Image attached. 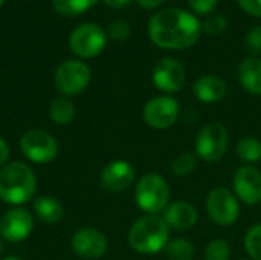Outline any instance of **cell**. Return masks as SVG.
Returning a JSON list of instances; mask_svg holds the SVG:
<instances>
[{
    "label": "cell",
    "mask_w": 261,
    "mask_h": 260,
    "mask_svg": "<svg viewBox=\"0 0 261 260\" xmlns=\"http://www.w3.org/2000/svg\"><path fill=\"white\" fill-rule=\"evenodd\" d=\"M148 35L158 48L187 49L200 38V23L188 11L168 8L151 17Z\"/></svg>",
    "instance_id": "obj_1"
},
{
    "label": "cell",
    "mask_w": 261,
    "mask_h": 260,
    "mask_svg": "<svg viewBox=\"0 0 261 260\" xmlns=\"http://www.w3.org/2000/svg\"><path fill=\"white\" fill-rule=\"evenodd\" d=\"M37 179L24 162H9L0 169V199L11 205H21L35 196Z\"/></svg>",
    "instance_id": "obj_2"
},
{
    "label": "cell",
    "mask_w": 261,
    "mask_h": 260,
    "mask_svg": "<svg viewBox=\"0 0 261 260\" xmlns=\"http://www.w3.org/2000/svg\"><path fill=\"white\" fill-rule=\"evenodd\" d=\"M170 238V227L158 215L139 218L128 231L130 247L141 254H156L162 251Z\"/></svg>",
    "instance_id": "obj_3"
},
{
    "label": "cell",
    "mask_w": 261,
    "mask_h": 260,
    "mask_svg": "<svg viewBox=\"0 0 261 260\" xmlns=\"http://www.w3.org/2000/svg\"><path fill=\"white\" fill-rule=\"evenodd\" d=\"M135 199L142 211L158 215L168 207L170 187L159 173H147L136 184Z\"/></svg>",
    "instance_id": "obj_4"
},
{
    "label": "cell",
    "mask_w": 261,
    "mask_h": 260,
    "mask_svg": "<svg viewBox=\"0 0 261 260\" xmlns=\"http://www.w3.org/2000/svg\"><path fill=\"white\" fill-rule=\"evenodd\" d=\"M229 143L226 127L219 121L205 124L196 138V155L205 162H217L226 153Z\"/></svg>",
    "instance_id": "obj_5"
},
{
    "label": "cell",
    "mask_w": 261,
    "mask_h": 260,
    "mask_svg": "<svg viewBox=\"0 0 261 260\" xmlns=\"http://www.w3.org/2000/svg\"><path fill=\"white\" fill-rule=\"evenodd\" d=\"M20 152L24 158L35 164H47L58 155L57 139L40 129L28 130L20 139Z\"/></svg>",
    "instance_id": "obj_6"
},
{
    "label": "cell",
    "mask_w": 261,
    "mask_h": 260,
    "mask_svg": "<svg viewBox=\"0 0 261 260\" xmlns=\"http://www.w3.org/2000/svg\"><path fill=\"white\" fill-rule=\"evenodd\" d=\"M107 41L106 31L95 23H84L73 29L69 38L72 52L81 58H93L104 49Z\"/></svg>",
    "instance_id": "obj_7"
},
{
    "label": "cell",
    "mask_w": 261,
    "mask_h": 260,
    "mask_svg": "<svg viewBox=\"0 0 261 260\" xmlns=\"http://www.w3.org/2000/svg\"><path fill=\"white\" fill-rule=\"evenodd\" d=\"M206 210L210 219L220 227H229L236 224L240 216L237 198L223 187H217L210 192L206 198Z\"/></svg>",
    "instance_id": "obj_8"
},
{
    "label": "cell",
    "mask_w": 261,
    "mask_h": 260,
    "mask_svg": "<svg viewBox=\"0 0 261 260\" xmlns=\"http://www.w3.org/2000/svg\"><path fill=\"white\" fill-rule=\"evenodd\" d=\"M90 83V69L81 60H67L57 67L55 86L64 95H78Z\"/></svg>",
    "instance_id": "obj_9"
},
{
    "label": "cell",
    "mask_w": 261,
    "mask_h": 260,
    "mask_svg": "<svg viewBox=\"0 0 261 260\" xmlns=\"http://www.w3.org/2000/svg\"><path fill=\"white\" fill-rule=\"evenodd\" d=\"M179 116V103L171 97H154L144 106V120L153 129H168Z\"/></svg>",
    "instance_id": "obj_10"
},
{
    "label": "cell",
    "mask_w": 261,
    "mask_h": 260,
    "mask_svg": "<svg viewBox=\"0 0 261 260\" xmlns=\"http://www.w3.org/2000/svg\"><path fill=\"white\" fill-rule=\"evenodd\" d=\"M34 230L32 215L20 207L8 210L0 219V236L8 242H23Z\"/></svg>",
    "instance_id": "obj_11"
},
{
    "label": "cell",
    "mask_w": 261,
    "mask_h": 260,
    "mask_svg": "<svg viewBox=\"0 0 261 260\" xmlns=\"http://www.w3.org/2000/svg\"><path fill=\"white\" fill-rule=\"evenodd\" d=\"M153 83L154 86L167 93L179 92L187 80L185 67L176 58H161L153 67Z\"/></svg>",
    "instance_id": "obj_12"
},
{
    "label": "cell",
    "mask_w": 261,
    "mask_h": 260,
    "mask_svg": "<svg viewBox=\"0 0 261 260\" xmlns=\"http://www.w3.org/2000/svg\"><path fill=\"white\" fill-rule=\"evenodd\" d=\"M72 250L76 256L86 260H96L107 251V238L96 228H80L73 233L70 241Z\"/></svg>",
    "instance_id": "obj_13"
},
{
    "label": "cell",
    "mask_w": 261,
    "mask_h": 260,
    "mask_svg": "<svg viewBox=\"0 0 261 260\" xmlns=\"http://www.w3.org/2000/svg\"><path fill=\"white\" fill-rule=\"evenodd\" d=\"M236 195L248 205H257L261 202V172L255 167H240L232 179Z\"/></svg>",
    "instance_id": "obj_14"
},
{
    "label": "cell",
    "mask_w": 261,
    "mask_h": 260,
    "mask_svg": "<svg viewBox=\"0 0 261 260\" xmlns=\"http://www.w3.org/2000/svg\"><path fill=\"white\" fill-rule=\"evenodd\" d=\"M136 178L135 167L124 159H115L109 162L101 172V185L113 193L127 190Z\"/></svg>",
    "instance_id": "obj_15"
},
{
    "label": "cell",
    "mask_w": 261,
    "mask_h": 260,
    "mask_svg": "<svg viewBox=\"0 0 261 260\" xmlns=\"http://www.w3.org/2000/svg\"><path fill=\"white\" fill-rule=\"evenodd\" d=\"M194 95L199 101L213 104L222 101L228 93V84L217 75H203L196 80L193 86Z\"/></svg>",
    "instance_id": "obj_16"
},
{
    "label": "cell",
    "mask_w": 261,
    "mask_h": 260,
    "mask_svg": "<svg viewBox=\"0 0 261 260\" xmlns=\"http://www.w3.org/2000/svg\"><path fill=\"white\" fill-rule=\"evenodd\" d=\"M197 210L191 204L184 201L174 202L164 210V221L167 222V225L179 231L194 227L197 222Z\"/></svg>",
    "instance_id": "obj_17"
},
{
    "label": "cell",
    "mask_w": 261,
    "mask_h": 260,
    "mask_svg": "<svg viewBox=\"0 0 261 260\" xmlns=\"http://www.w3.org/2000/svg\"><path fill=\"white\" fill-rule=\"evenodd\" d=\"M239 81L252 95H261V60L257 57L245 58L237 69Z\"/></svg>",
    "instance_id": "obj_18"
},
{
    "label": "cell",
    "mask_w": 261,
    "mask_h": 260,
    "mask_svg": "<svg viewBox=\"0 0 261 260\" xmlns=\"http://www.w3.org/2000/svg\"><path fill=\"white\" fill-rule=\"evenodd\" d=\"M34 213L44 224H57L63 219L64 210L58 199L54 196H38L34 201Z\"/></svg>",
    "instance_id": "obj_19"
},
{
    "label": "cell",
    "mask_w": 261,
    "mask_h": 260,
    "mask_svg": "<svg viewBox=\"0 0 261 260\" xmlns=\"http://www.w3.org/2000/svg\"><path fill=\"white\" fill-rule=\"evenodd\" d=\"M49 116L54 123L60 126H66L75 116V106L66 97L55 98L49 106Z\"/></svg>",
    "instance_id": "obj_20"
},
{
    "label": "cell",
    "mask_w": 261,
    "mask_h": 260,
    "mask_svg": "<svg viewBox=\"0 0 261 260\" xmlns=\"http://www.w3.org/2000/svg\"><path fill=\"white\" fill-rule=\"evenodd\" d=\"M236 155L248 164L258 162L261 159V141L254 136H245L237 143Z\"/></svg>",
    "instance_id": "obj_21"
},
{
    "label": "cell",
    "mask_w": 261,
    "mask_h": 260,
    "mask_svg": "<svg viewBox=\"0 0 261 260\" xmlns=\"http://www.w3.org/2000/svg\"><path fill=\"white\" fill-rule=\"evenodd\" d=\"M98 0H52L54 8L63 15H80L92 8Z\"/></svg>",
    "instance_id": "obj_22"
},
{
    "label": "cell",
    "mask_w": 261,
    "mask_h": 260,
    "mask_svg": "<svg viewBox=\"0 0 261 260\" xmlns=\"http://www.w3.org/2000/svg\"><path fill=\"white\" fill-rule=\"evenodd\" d=\"M165 248L171 260H191L194 257V245L187 239H174Z\"/></svg>",
    "instance_id": "obj_23"
},
{
    "label": "cell",
    "mask_w": 261,
    "mask_h": 260,
    "mask_svg": "<svg viewBox=\"0 0 261 260\" xmlns=\"http://www.w3.org/2000/svg\"><path fill=\"white\" fill-rule=\"evenodd\" d=\"M196 167H197V155L191 152L179 155L171 162V170L176 176H188L196 170Z\"/></svg>",
    "instance_id": "obj_24"
},
{
    "label": "cell",
    "mask_w": 261,
    "mask_h": 260,
    "mask_svg": "<svg viewBox=\"0 0 261 260\" xmlns=\"http://www.w3.org/2000/svg\"><path fill=\"white\" fill-rule=\"evenodd\" d=\"M246 253L252 260H261V224L252 227L245 238Z\"/></svg>",
    "instance_id": "obj_25"
},
{
    "label": "cell",
    "mask_w": 261,
    "mask_h": 260,
    "mask_svg": "<svg viewBox=\"0 0 261 260\" xmlns=\"http://www.w3.org/2000/svg\"><path fill=\"white\" fill-rule=\"evenodd\" d=\"M231 259V248L228 242L222 239H216L208 244L205 251V260H229Z\"/></svg>",
    "instance_id": "obj_26"
},
{
    "label": "cell",
    "mask_w": 261,
    "mask_h": 260,
    "mask_svg": "<svg viewBox=\"0 0 261 260\" xmlns=\"http://www.w3.org/2000/svg\"><path fill=\"white\" fill-rule=\"evenodd\" d=\"M107 35L112 40L122 41V40H125L130 35V25L127 21H124V20H115V21L110 23Z\"/></svg>",
    "instance_id": "obj_27"
},
{
    "label": "cell",
    "mask_w": 261,
    "mask_h": 260,
    "mask_svg": "<svg viewBox=\"0 0 261 260\" xmlns=\"http://www.w3.org/2000/svg\"><path fill=\"white\" fill-rule=\"evenodd\" d=\"M203 29L211 35H220L226 29V20L222 15H211L205 20Z\"/></svg>",
    "instance_id": "obj_28"
},
{
    "label": "cell",
    "mask_w": 261,
    "mask_h": 260,
    "mask_svg": "<svg viewBox=\"0 0 261 260\" xmlns=\"http://www.w3.org/2000/svg\"><path fill=\"white\" fill-rule=\"evenodd\" d=\"M246 48L254 54H261V26L252 28L246 35Z\"/></svg>",
    "instance_id": "obj_29"
},
{
    "label": "cell",
    "mask_w": 261,
    "mask_h": 260,
    "mask_svg": "<svg viewBox=\"0 0 261 260\" xmlns=\"http://www.w3.org/2000/svg\"><path fill=\"white\" fill-rule=\"evenodd\" d=\"M190 6L197 12V14H210L217 5V0H188Z\"/></svg>",
    "instance_id": "obj_30"
},
{
    "label": "cell",
    "mask_w": 261,
    "mask_h": 260,
    "mask_svg": "<svg viewBox=\"0 0 261 260\" xmlns=\"http://www.w3.org/2000/svg\"><path fill=\"white\" fill-rule=\"evenodd\" d=\"M242 9L251 15L261 17V0H237Z\"/></svg>",
    "instance_id": "obj_31"
},
{
    "label": "cell",
    "mask_w": 261,
    "mask_h": 260,
    "mask_svg": "<svg viewBox=\"0 0 261 260\" xmlns=\"http://www.w3.org/2000/svg\"><path fill=\"white\" fill-rule=\"evenodd\" d=\"M9 158V149H8V144L5 143V139L0 136V167L6 166V161Z\"/></svg>",
    "instance_id": "obj_32"
},
{
    "label": "cell",
    "mask_w": 261,
    "mask_h": 260,
    "mask_svg": "<svg viewBox=\"0 0 261 260\" xmlns=\"http://www.w3.org/2000/svg\"><path fill=\"white\" fill-rule=\"evenodd\" d=\"M136 2L145 9H154L158 6H161L165 0H136Z\"/></svg>",
    "instance_id": "obj_33"
},
{
    "label": "cell",
    "mask_w": 261,
    "mask_h": 260,
    "mask_svg": "<svg viewBox=\"0 0 261 260\" xmlns=\"http://www.w3.org/2000/svg\"><path fill=\"white\" fill-rule=\"evenodd\" d=\"M130 0H104V3L109 6V8H113V9H121L124 8Z\"/></svg>",
    "instance_id": "obj_34"
},
{
    "label": "cell",
    "mask_w": 261,
    "mask_h": 260,
    "mask_svg": "<svg viewBox=\"0 0 261 260\" xmlns=\"http://www.w3.org/2000/svg\"><path fill=\"white\" fill-rule=\"evenodd\" d=\"M3 251H5V245H3V241H2V238H0V256L3 254Z\"/></svg>",
    "instance_id": "obj_35"
},
{
    "label": "cell",
    "mask_w": 261,
    "mask_h": 260,
    "mask_svg": "<svg viewBox=\"0 0 261 260\" xmlns=\"http://www.w3.org/2000/svg\"><path fill=\"white\" fill-rule=\"evenodd\" d=\"M3 260H21L20 257H15V256H11V257H6V259Z\"/></svg>",
    "instance_id": "obj_36"
},
{
    "label": "cell",
    "mask_w": 261,
    "mask_h": 260,
    "mask_svg": "<svg viewBox=\"0 0 261 260\" xmlns=\"http://www.w3.org/2000/svg\"><path fill=\"white\" fill-rule=\"evenodd\" d=\"M5 3V0H0V8H2V5Z\"/></svg>",
    "instance_id": "obj_37"
}]
</instances>
